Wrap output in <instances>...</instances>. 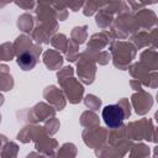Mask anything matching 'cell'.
Returning a JSON list of instances; mask_svg holds the SVG:
<instances>
[{"mask_svg":"<svg viewBox=\"0 0 158 158\" xmlns=\"http://www.w3.org/2000/svg\"><path fill=\"white\" fill-rule=\"evenodd\" d=\"M102 118L104 122L106 123V126H109L110 128H116L118 126L122 125L123 120H125V112L123 109L117 105V104H111V105H106L102 109Z\"/></svg>","mask_w":158,"mask_h":158,"instance_id":"obj_1","label":"cell"},{"mask_svg":"<svg viewBox=\"0 0 158 158\" xmlns=\"http://www.w3.org/2000/svg\"><path fill=\"white\" fill-rule=\"evenodd\" d=\"M17 64L23 70H30L36 65V57L31 52H23L17 56Z\"/></svg>","mask_w":158,"mask_h":158,"instance_id":"obj_2","label":"cell"}]
</instances>
